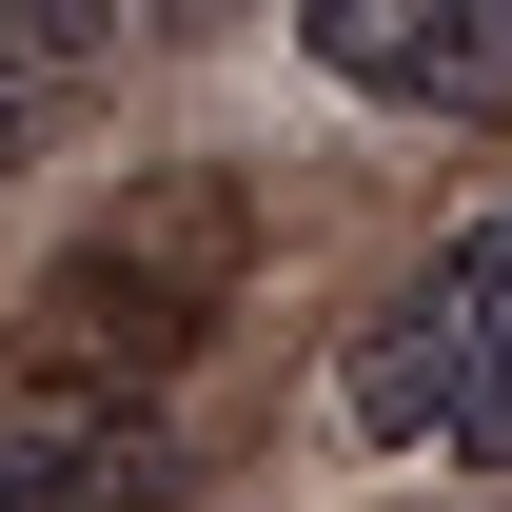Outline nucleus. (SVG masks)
<instances>
[{
	"instance_id": "1",
	"label": "nucleus",
	"mask_w": 512,
	"mask_h": 512,
	"mask_svg": "<svg viewBox=\"0 0 512 512\" xmlns=\"http://www.w3.org/2000/svg\"><path fill=\"white\" fill-rule=\"evenodd\" d=\"M335 394H355V434H375V453L512 473V217H473V237H434V256H414L375 316H355Z\"/></svg>"
},
{
	"instance_id": "4",
	"label": "nucleus",
	"mask_w": 512,
	"mask_h": 512,
	"mask_svg": "<svg viewBox=\"0 0 512 512\" xmlns=\"http://www.w3.org/2000/svg\"><path fill=\"white\" fill-rule=\"evenodd\" d=\"M99 60H119V0H0V178L99 99Z\"/></svg>"
},
{
	"instance_id": "2",
	"label": "nucleus",
	"mask_w": 512,
	"mask_h": 512,
	"mask_svg": "<svg viewBox=\"0 0 512 512\" xmlns=\"http://www.w3.org/2000/svg\"><path fill=\"white\" fill-rule=\"evenodd\" d=\"M335 99H394V119H473L512 99V0H296Z\"/></svg>"
},
{
	"instance_id": "3",
	"label": "nucleus",
	"mask_w": 512,
	"mask_h": 512,
	"mask_svg": "<svg viewBox=\"0 0 512 512\" xmlns=\"http://www.w3.org/2000/svg\"><path fill=\"white\" fill-rule=\"evenodd\" d=\"M0 512H178V434L138 394H20L0 414Z\"/></svg>"
},
{
	"instance_id": "5",
	"label": "nucleus",
	"mask_w": 512,
	"mask_h": 512,
	"mask_svg": "<svg viewBox=\"0 0 512 512\" xmlns=\"http://www.w3.org/2000/svg\"><path fill=\"white\" fill-rule=\"evenodd\" d=\"M178 20H217V0H178Z\"/></svg>"
}]
</instances>
